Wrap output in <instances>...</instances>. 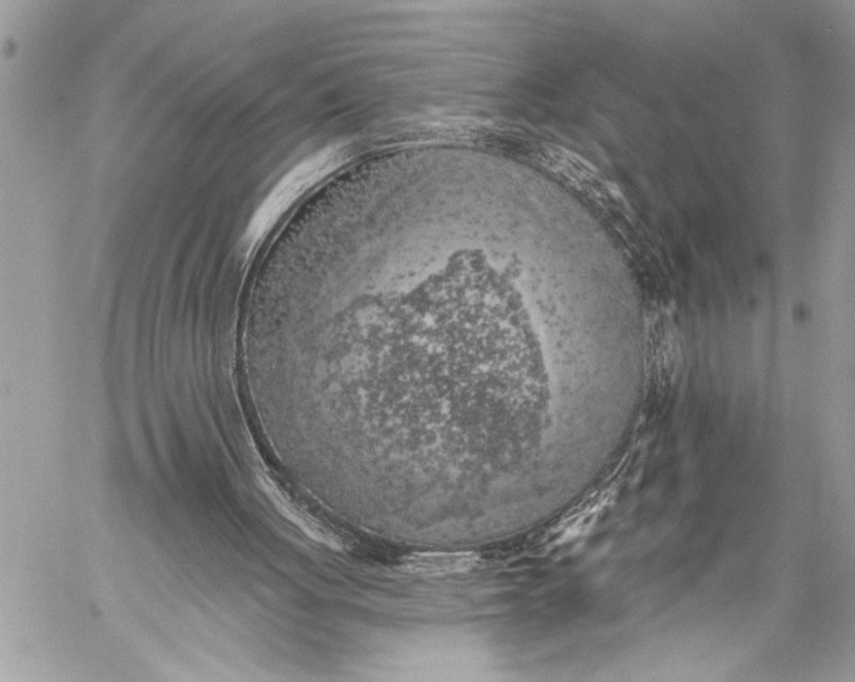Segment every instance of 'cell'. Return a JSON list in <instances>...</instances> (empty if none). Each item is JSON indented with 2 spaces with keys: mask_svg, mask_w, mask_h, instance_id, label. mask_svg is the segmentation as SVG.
<instances>
[{
  "mask_svg": "<svg viewBox=\"0 0 855 682\" xmlns=\"http://www.w3.org/2000/svg\"><path fill=\"white\" fill-rule=\"evenodd\" d=\"M473 554H414L406 558L405 569L419 574L465 572L474 565Z\"/></svg>",
  "mask_w": 855,
  "mask_h": 682,
  "instance_id": "1",
  "label": "cell"
}]
</instances>
